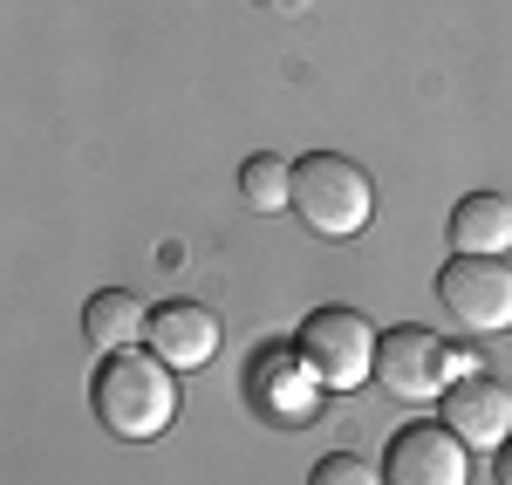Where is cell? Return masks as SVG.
Listing matches in <instances>:
<instances>
[{
    "instance_id": "cell-1",
    "label": "cell",
    "mask_w": 512,
    "mask_h": 485,
    "mask_svg": "<svg viewBox=\"0 0 512 485\" xmlns=\"http://www.w3.org/2000/svg\"><path fill=\"white\" fill-rule=\"evenodd\" d=\"M89 410L103 417V431H117L130 445L144 438H164L171 417H178V369L164 363L158 349H110L96 363V383H89Z\"/></svg>"
},
{
    "instance_id": "cell-2",
    "label": "cell",
    "mask_w": 512,
    "mask_h": 485,
    "mask_svg": "<svg viewBox=\"0 0 512 485\" xmlns=\"http://www.w3.org/2000/svg\"><path fill=\"white\" fill-rule=\"evenodd\" d=\"M294 212L308 219V233H321V240H349L376 212V185L342 151H308V158H294Z\"/></svg>"
},
{
    "instance_id": "cell-3",
    "label": "cell",
    "mask_w": 512,
    "mask_h": 485,
    "mask_svg": "<svg viewBox=\"0 0 512 485\" xmlns=\"http://www.w3.org/2000/svg\"><path fill=\"white\" fill-rule=\"evenodd\" d=\"M376 328L362 322L355 308H315L301 335H294V356L308 363L321 390H362L369 376H376Z\"/></svg>"
},
{
    "instance_id": "cell-4",
    "label": "cell",
    "mask_w": 512,
    "mask_h": 485,
    "mask_svg": "<svg viewBox=\"0 0 512 485\" xmlns=\"http://www.w3.org/2000/svg\"><path fill=\"white\" fill-rule=\"evenodd\" d=\"M437 301L444 315L472 335H506L512 328V260H485V253H451L437 267Z\"/></svg>"
},
{
    "instance_id": "cell-5",
    "label": "cell",
    "mask_w": 512,
    "mask_h": 485,
    "mask_svg": "<svg viewBox=\"0 0 512 485\" xmlns=\"http://www.w3.org/2000/svg\"><path fill=\"white\" fill-rule=\"evenodd\" d=\"M376 383L403 404H444V390L458 383V349H444L431 328H390L376 342Z\"/></svg>"
},
{
    "instance_id": "cell-6",
    "label": "cell",
    "mask_w": 512,
    "mask_h": 485,
    "mask_svg": "<svg viewBox=\"0 0 512 485\" xmlns=\"http://www.w3.org/2000/svg\"><path fill=\"white\" fill-rule=\"evenodd\" d=\"M383 485H472V458H465V438L451 424H403L383 451Z\"/></svg>"
},
{
    "instance_id": "cell-7",
    "label": "cell",
    "mask_w": 512,
    "mask_h": 485,
    "mask_svg": "<svg viewBox=\"0 0 512 485\" xmlns=\"http://www.w3.org/2000/svg\"><path fill=\"white\" fill-rule=\"evenodd\" d=\"M315 390L321 383L308 376V363L294 349H260L253 369H246V397H253V410L267 424H308L315 417Z\"/></svg>"
},
{
    "instance_id": "cell-8",
    "label": "cell",
    "mask_w": 512,
    "mask_h": 485,
    "mask_svg": "<svg viewBox=\"0 0 512 485\" xmlns=\"http://www.w3.org/2000/svg\"><path fill=\"white\" fill-rule=\"evenodd\" d=\"M444 424L465 438V451H499L512 438V390L492 376H458L444 390Z\"/></svg>"
},
{
    "instance_id": "cell-9",
    "label": "cell",
    "mask_w": 512,
    "mask_h": 485,
    "mask_svg": "<svg viewBox=\"0 0 512 485\" xmlns=\"http://www.w3.org/2000/svg\"><path fill=\"white\" fill-rule=\"evenodd\" d=\"M171 369H205L219 356V315L198 308V301H164L151 315V335H144Z\"/></svg>"
},
{
    "instance_id": "cell-10",
    "label": "cell",
    "mask_w": 512,
    "mask_h": 485,
    "mask_svg": "<svg viewBox=\"0 0 512 485\" xmlns=\"http://www.w3.org/2000/svg\"><path fill=\"white\" fill-rule=\"evenodd\" d=\"M512 246V199L499 192H465L451 205V253H485V260H506Z\"/></svg>"
},
{
    "instance_id": "cell-11",
    "label": "cell",
    "mask_w": 512,
    "mask_h": 485,
    "mask_svg": "<svg viewBox=\"0 0 512 485\" xmlns=\"http://www.w3.org/2000/svg\"><path fill=\"white\" fill-rule=\"evenodd\" d=\"M82 335H89V349H130L137 335H151V315H144V301L137 294H123V287H103V294H89L82 301Z\"/></svg>"
},
{
    "instance_id": "cell-12",
    "label": "cell",
    "mask_w": 512,
    "mask_h": 485,
    "mask_svg": "<svg viewBox=\"0 0 512 485\" xmlns=\"http://www.w3.org/2000/svg\"><path fill=\"white\" fill-rule=\"evenodd\" d=\"M239 192L253 212H280V205H294V164L280 158V151H253V158L239 164Z\"/></svg>"
},
{
    "instance_id": "cell-13",
    "label": "cell",
    "mask_w": 512,
    "mask_h": 485,
    "mask_svg": "<svg viewBox=\"0 0 512 485\" xmlns=\"http://www.w3.org/2000/svg\"><path fill=\"white\" fill-rule=\"evenodd\" d=\"M308 485H383V472L369 458H355V451H328V458H315Z\"/></svg>"
},
{
    "instance_id": "cell-14",
    "label": "cell",
    "mask_w": 512,
    "mask_h": 485,
    "mask_svg": "<svg viewBox=\"0 0 512 485\" xmlns=\"http://www.w3.org/2000/svg\"><path fill=\"white\" fill-rule=\"evenodd\" d=\"M499 485H512V438L499 445Z\"/></svg>"
}]
</instances>
